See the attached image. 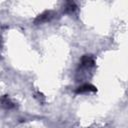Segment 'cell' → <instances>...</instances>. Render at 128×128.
<instances>
[{
    "label": "cell",
    "mask_w": 128,
    "mask_h": 128,
    "mask_svg": "<svg viewBox=\"0 0 128 128\" xmlns=\"http://www.w3.org/2000/svg\"><path fill=\"white\" fill-rule=\"evenodd\" d=\"M57 15V13L53 10H46L44 11L43 13L39 14L35 20H34V24L35 25H39V24H43V23H46V22H49L51 21L52 19L55 18V16Z\"/></svg>",
    "instance_id": "cell-1"
},
{
    "label": "cell",
    "mask_w": 128,
    "mask_h": 128,
    "mask_svg": "<svg viewBox=\"0 0 128 128\" xmlns=\"http://www.w3.org/2000/svg\"><path fill=\"white\" fill-rule=\"evenodd\" d=\"M94 58L91 54H86V55H83L81 57V60H80V65H79V68H91L94 66Z\"/></svg>",
    "instance_id": "cell-2"
},
{
    "label": "cell",
    "mask_w": 128,
    "mask_h": 128,
    "mask_svg": "<svg viewBox=\"0 0 128 128\" xmlns=\"http://www.w3.org/2000/svg\"><path fill=\"white\" fill-rule=\"evenodd\" d=\"M95 91H97V89L94 85H92L90 83H85V84H82L79 87H77L76 90H75V93L76 94H83V93L95 92Z\"/></svg>",
    "instance_id": "cell-3"
},
{
    "label": "cell",
    "mask_w": 128,
    "mask_h": 128,
    "mask_svg": "<svg viewBox=\"0 0 128 128\" xmlns=\"http://www.w3.org/2000/svg\"><path fill=\"white\" fill-rule=\"evenodd\" d=\"M0 103H1V106L5 109H12L15 107V104L10 100V98L7 95H4L0 98Z\"/></svg>",
    "instance_id": "cell-4"
},
{
    "label": "cell",
    "mask_w": 128,
    "mask_h": 128,
    "mask_svg": "<svg viewBox=\"0 0 128 128\" xmlns=\"http://www.w3.org/2000/svg\"><path fill=\"white\" fill-rule=\"evenodd\" d=\"M76 9H77V6H76L75 2H73V1L66 2L65 6H64V12L65 13H73Z\"/></svg>",
    "instance_id": "cell-5"
}]
</instances>
